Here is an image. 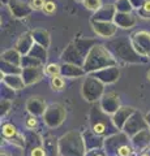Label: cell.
Listing matches in <instances>:
<instances>
[{
	"label": "cell",
	"instance_id": "cell-1",
	"mask_svg": "<svg viewBox=\"0 0 150 156\" xmlns=\"http://www.w3.org/2000/svg\"><path fill=\"white\" fill-rule=\"evenodd\" d=\"M59 151L61 156H85L88 150L84 135L77 130H71L59 138Z\"/></svg>",
	"mask_w": 150,
	"mask_h": 156
},
{
	"label": "cell",
	"instance_id": "cell-2",
	"mask_svg": "<svg viewBox=\"0 0 150 156\" xmlns=\"http://www.w3.org/2000/svg\"><path fill=\"white\" fill-rule=\"evenodd\" d=\"M114 65H116V60L110 55V52L103 46H94L89 52V55L86 56L82 68L86 73H94L97 70Z\"/></svg>",
	"mask_w": 150,
	"mask_h": 156
},
{
	"label": "cell",
	"instance_id": "cell-3",
	"mask_svg": "<svg viewBox=\"0 0 150 156\" xmlns=\"http://www.w3.org/2000/svg\"><path fill=\"white\" fill-rule=\"evenodd\" d=\"M89 117H90L91 130H93L97 135L103 136L104 138V136L111 135V134L116 133V131H119L115 128L111 116L106 115L104 112L99 108V105H98V108H91Z\"/></svg>",
	"mask_w": 150,
	"mask_h": 156
},
{
	"label": "cell",
	"instance_id": "cell-4",
	"mask_svg": "<svg viewBox=\"0 0 150 156\" xmlns=\"http://www.w3.org/2000/svg\"><path fill=\"white\" fill-rule=\"evenodd\" d=\"M104 83L94 76L86 77L81 86V95L89 103H98L104 94Z\"/></svg>",
	"mask_w": 150,
	"mask_h": 156
},
{
	"label": "cell",
	"instance_id": "cell-5",
	"mask_svg": "<svg viewBox=\"0 0 150 156\" xmlns=\"http://www.w3.org/2000/svg\"><path fill=\"white\" fill-rule=\"evenodd\" d=\"M67 119V109L61 103H52L47 107L42 120L45 125L50 129H56L64 122Z\"/></svg>",
	"mask_w": 150,
	"mask_h": 156
},
{
	"label": "cell",
	"instance_id": "cell-6",
	"mask_svg": "<svg viewBox=\"0 0 150 156\" xmlns=\"http://www.w3.org/2000/svg\"><path fill=\"white\" fill-rule=\"evenodd\" d=\"M130 142V138L124 131H116V133L104 136L103 139V151L107 156H116L118 150L122 144Z\"/></svg>",
	"mask_w": 150,
	"mask_h": 156
},
{
	"label": "cell",
	"instance_id": "cell-7",
	"mask_svg": "<svg viewBox=\"0 0 150 156\" xmlns=\"http://www.w3.org/2000/svg\"><path fill=\"white\" fill-rule=\"evenodd\" d=\"M148 128L149 126H148V122H146V119H145V115H142L138 109H136L132 113V116L128 119L127 122H125L122 131H124L129 138H132L133 135H136L141 130H145Z\"/></svg>",
	"mask_w": 150,
	"mask_h": 156
},
{
	"label": "cell",
	"instance_id": "cell-8",
	"mask_svg": "<svg viewBox=\"0 0 150 156\" xmlns=\"http://www.w3.org/2000/svg\"><path fill=\"white\" fill-rule=\"evenodd\" d=\"M98 105L106 115L112 116L115 112L122 107V100H120V96L116 94V92L107 91L101 98V100L98 101Z\"/></svg>",
	"mask_w": 150,
	"mask_h": 156
},
{
	"label": "cell",
	"instance_id": "cell-9",
	"mask_svg": "<svg viewBox=\"0 0 150 156\" xmlns=\"http://www.w3.org/2000/svg\"><path fill=\"white\" fill-rule=\"evenodd\" d=\"M132 47L140 56L150 57V34L146 31L136 33L132 38Z\"/></svg>",
	"mask_w": 150,
	"mask_h": 156
},
{
	"label": "cell",
	"instance_id": "cell-10",
	"mask_svg": "<svg viewBox=\"0 0 150 156\" xmlns=\"http://www.w3.org/2000/svg\"><path fill=\"white\" fill-rule=\"evenodd\" d=\"M47 103L45 100V98H42L39 95H33L26 100L25 103V108L29 115L37 116V117H42L45 115V112L47 109Z\"/></svg>",
	"mask_w": 150,
	"mask_h": 156
},
{
	"label": "cell",
	"instance_id": "cell-11",
	"mask_svg": "<svg viewBox=\"0 0 150 156\" xmlns=\"http://www.w3.org/2000/svg\"><path fill=\"white\" fill-rule=\"evenodd\" d=\"M21 76L24 78V81H25V85L31 86V85L37 83V82H39L43 78V76H46L45 68H42V66H25V68H22Z\"/></svg>",
	"mask_w": 150,
	"mask_h": 156
},
{
	"label": "cell",
	"instance_id": "cell-12",
	"mask_svg": "<svg viewBox=\"0 0 150 156\" xmlns=\"http://www.w3.org/2000/svg\"><path fill=\"white\" fill-rule=\"evenodd\" d=\"M134 111H136V108H133V107H130V105H122L120 107V108L116 111L112 116H111L115 128L118 129L119 131L123 130L125 122L128 121V119L132 116V113Z\"/></svg>",
	"mask_w": 150,
	"mask_h": 156
},
{
	"label": "cell",
	"instance_id": "cell-13",
	"mask_svg": "<svg viewBox=\"0 0 150 156\" xmlns=\"http://www.w3.org/2000/svg\"><path fill=\"white\" fill-rule=\"evenodd\" d=\"M91 74L98 78L99 81H102L104 85H110V83H115L119 80L120 73L118 66L114 65V66H108V68H104V69L97 70L94 73H91Z\"/></svg>",
	"mask_w": 150,
	"mask_h": 156
},
{
	"label": "cell",
	"instance_id": "cell-14",
	"mask_svg": "<svg viewBox=\"0 0 150 156\" xmlns=\"http://www.w3.org/2000/svg\"><path fill=\"white\" fill-rule=\"evenodd\" d=\"M130 143H132L133 148L136 152H142L148 147H150V129L141 130L136 135L130 138Z\"/></svg>",
	"mask_w": 150,
	"mask_h": 156
},
{
	"label": "cell",
	"instance_id": "cell-15",
	"mask_svg": "<svg viewBox=\"0 0 150 156\" xmlns=\"http://www.w3.org/2000/svg\"><path fill=\"white\" fill-rule=\"evenodd\" d=\"M2 83H4L5 87L11 89L12 91H20L26 87L21 74H5L4 78H2Z\"/></svg>",
	"mask_w": 150,
	"mask_h": 156
},
{
	"label": "cell",
	"instance_id": "cell-16",
	"mask_svg": "<svg viewBox=\"0 0 150 156\" xmlns=\"http://www.w3.org/2000/svg\"><path fill=\"white\" fill-rule=\"evenodd\" d=\"M85 140L86 150H97V148H103V136L97 135L93 130H86L85 133H82Z\"/></svg>",
	"mask_w": 150,
	"mask_h": 156
},
{
	"label": "cell",
	"instance_id": "cell-17",
	"mask_svg": "<svg viewBox=\"0 0 150 156\" xmlns=\"http://www.w3.org/2000/svg\"><path fill=\"white\" fill-rule=\"evenodd\" d=\"M85 69L76 64H64L61 66V76L67 78H77L85 74Z\"/></svg>",
	"mask_w": 150,
	"mask_h": 156
},
{
	"label": "cell",
	"instance_id": "cell-18",
	"mask_svg": "<svg viewBox=\"0 0 150 156\" xmlns=\"http://www.w3.org/2000/svg\"><path fill=\"white\" fill-rule=\"evenodd\" d=\"M42 146L46 148L47 156H59L60 151H59V139H54L52 136L45 138L42 142Z\"/></svg>",
	"mask_w": 150,
	"mask_h": 156
},
{
	"label": "cell",
	"instance_id": "cell-19",
	"mask_svg": "<svg viewBox=\"0 0 150 156\" xmlns=\"http://www.w3.org/2000/svg\"><path fill=\"white\" fill-rule=\"evenodd\" d=\"M2 58L4 60V62H8V64H13L16 66H22V58H21V53L17 50H9L5 51L2 55Z\"/></svg>",
	"mask_w": 150,
	"mask_h": 156
},
{
	"label": "cell",
	"instance_id": "cell-20",
	"mask_svg": "<svg viewBox=\"0 0 150 156\" xmlns=\"http://www.w3.org/2000/svg\"><path fill=\"white\" fill-rule=\"evenodd\" d=\"M94 31L103 38H110L114 35L115 26L111 23H94Z\"/></svg>",
	"mask_w": 150,
	"mask_h": 156
},
{
	"label": "cell",
	"instance_id": "cell-21",
	"mask_svg": "<svg viewBox=\"0 0 150 156\" xmlns=\"http://www.w3.org/2000/svg\"><path fill=\"white\" fill-rule=\"evenodd\" d=\"M31 47H33V38L29 34L22 35L20 41L17 42V51L20 53H27Z\"/></svg>",
	"mask_w": 150,
	"mask_h": 156
},
{
	"label": "cell",
	"instance_id": "cell-22",
	"mask_svg": "<svg viewBox=\"0 0 150 156\" xmlns=\"http://www.w3.org/2000/svg\"><path fill=\"white\" fill-rule=\"evenodd\" d=\"M18 133H20V131H18L16 126H14L13 124H11V122H5L2 126V135L5 140H11Z\"/></svg>",
	"mask_w": 150,
	"mask_h": 156
},
{
	"label": "cell",
	"instance_id": "cell-23",
	"mask_svg": "<svg viewBox=\"0 0 150 156\" xmlns=\"http://www.w3.org/2000/svg\"><path fill=\"white\" fill-rule=\"evenodd\" d=\"M64 76H54V77H51V81H50V86H51V89L54 90V91H63L64 90V87H65V80H64Z\"/></svg>",
	"mask_w": 150,
	"mask_h": 156
},
{
	"label": "cell",
	"instance_id": "cell-24",
	"mask_svg": "<svg viewBox=\"0 0 150 156\" xmlns=\"http://www.w3.org/2000/svg\"><path fill=\"white\" fill-rule=\"evenodd\" d=\"M45 74L48 76V77H54V76H59L61 74V66L59 64H47L45 66Z\"/></svg>",
	"mask_w": 150,
	"mask_h": 156
},
{
	"label": "cell",
	"instance_id": "cell-25",
	"mask_svg": "<svg viewBox=\"0 0 150 156\" xmlns=\"http://www.w3.org/2000/svg\"><path fill=\"white\" fill-rule=\"evenodd\" d=\"M12 109V99H8V98H2V101H0V116L4 117L7 116Z\"/></svg>",
	"mask_w": 150,
	"mask_h": 156
},
{
	"label": "cell",
	"instance_id": "cell-26",
	"mask_svg": "<svg viewBox=\"0 0 150 156\" xmlns=\"http://www.w3.org/2000/svg\"><path fill=\"white\" fill-rule=\"evenodd\" d=\"M134 152H136V151H134L132 143L128 142V143H124L120 146L116 156H130V155H134Z\"/></svg>",
	"mask_w": 150,
	"mask_h": 156
},
{
	"label": "cell",
	"instance_id": "cell-27",
	"mask_svg": "<svg viewBox=\"0 0 150 156\" xmlns=\"http://www.w3.org/2000/svg\"><path fill=\"white\" fill-rule=\"evenodd\" d=\"M38 126V117L29 115V117L25 120V128L26 130H35Z\"/></svg>",
	"mask_w": 150,
	"mask_h": 156
},
{
	"label": "cell",
	"instance_id": "cell-28",
	"mask_svg": "<svg viewBox=\"0 0 150 156\" xmlns=\"http://www.w3.org/2000/svg\"><path fill=\"white\" fill-rule=\"evenodd\" d=\"M84 5L89 11H97L102 5V2L101 0H84Z\"/></svg>",
	"mask_w": 150,
	"mask_h": 156
},
{
	"label": "cell",
	"instance_id": "cell-29",
	"mask_svg": "<svg viewBox=\"0 0 150 156\" xmlns=\"http://www.w3.org/2000/svg\"><path fill=\"white\" fill-rule=\"evenodd\" d=\"M30 156H47V152H46V148L43 147L42 144L39 146H35L30 150Z\"/></svg>",
	"mask_w": 150,
	"mask_h": 156
},
{
	"label": "cell",
	"instance_id": "cell-30",
	"mask_svg": "<svg viewBox=\"0 0 150 156\" xmlns=\"http://www.w3.org/2000/svg\"><path fill=\"white\" fill-rule=\"evenodd\" d=\"M43 12H45L47 16H51V14H54L56 12V5L54 2H46L45 7H43Z\"/></svg>",
	"mask_w": 150,
	"mask_h": 156
},
{
	"label": "cell",
	"instance_id": "cell-31",
	"mask_svg": "<svg viewBox=\"0 0 150 156\" xmlns=\"http://www.w3.org/2000/svg\"><path fill=\"white\" fill-rule=\"evenodd\" d=\"M45 4H46L45 0H30L29 5H30L31 9H34V11H43Z\"/></svg>",
	"mask_w": 150,
	"mask_h": 156
},
{
	"label": "cell",
	"instance_id": "cell-32",
	"mask_svg": "<svg viewBox=\"0 0 150 156\" xmlns=\"http://www.w3.org/2000/svg\"><path fill=\"white\" fill-rule=\"evenodd\" d=\"M149 14V17H150V2H146L144 4V8H142V14Z\"/></svg>",
	"mask_w": 150,
	"mask_h": 156
},
{
	"label": "cell",
	"instance_id": "cell-33",
	"mask_svg": "<svg viewBox=\"0 0 150 156\" xmlns=\"http://www.w3.org/2000/svg\"><path fill=\"white\" fill-rule=\"evenodd\" d=\"M138 156H150V147H148L145 151H142V152H140Z\"/></svg>",
	"mask_w": 150,
	"mask_h": 156
},
{
	"label": "cell",
	"instance_id": "cell-34",
	"mask_svg": "<svg viewBox=\"0 0 150 156\" xmlns=\"http://www.w3.org/2000/svg\"><path fill=\"white\" fill-rule=\"evenodd\" d=\"M145 119H146V122H148V126H149V129H150V111L148 112L146 115H145Z\"/></svg>",
	"mask_w": 150,
	"mask_h": 156
},
{
	"label": "cell",
	"instance_id": "cell-35",
	"mask_svg": "<svg viewBox=\"0 0 150 156\" xmlns=\"http://www.w3.org/2000/svg\"><path fill=\"white\" fill-rule=\"evenodd\" d=\"M0 156H11L9 154H7L5 151H2V154H0Z\"/></svg>",
	"mask_w": 150,
	"mask_h": 156
},
{
	"label": "cell",
	"instance_id": "cell-36",
	"mask_svg": "<svg viewBox=\"0 0 150 156\" xmlns=\"http://www.w3.org/2000/svg\"><path fill=\"white\" fill-rule=\"evenodd\" d=\"M148 80H149V81H150V70H149V72H148Z\"/></svg>",
	"mask_w": 150,
	"mask_h": 156
},
{
	"label": "cell",
	"instance_id": "cell-37",
	"mask_svg": "<svg viewBox=\"0 0 150 156\" xmlns=\"http://www.w3.org/2000/svg\"><path fill=\"white\" fill-rule=\"evenodd\" d=\"M130 156H134V155H130Z\"/></svg>",
	"mask_w": 150,
	"mask_h": 156
},
{
	"label": "cell",
	"instance_id": "cell-38",
	"mask_svg": "<svg viewBox=\"0 0 150 156\" xmlns=\"http://www.w3.org/2000/svg\"><path fill=\"white\" fill-rule=\"evenodd\" d=\"M59 156H61V155H59Z\"/></svg>",
	"mask_w": 150,
	"mask_h": 156
}]
</instances>
